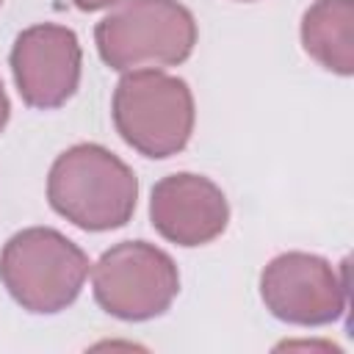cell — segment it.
<instances>
[{"label": "cell", "mask_w": 354, "mask_h": 354, "mask_svg": "<svg viewBox=\"0 0 354 354\" xmlns=\"http://www.w3.org/2000/svg\"><path fill=\"white\" fill-rule=\"evenodd\" d=\"M50 207L88 232L124 227L138 199V177L102 144L64 149L47 174Z\"/></svg>", "instance_id": "cell-1"}, {"label": "cell", "mask_w": 354, "mask_h": 354, "mask_svg": "<svg viewBox=\"0 0 354 354\" xmlns=\"http://www.w3.org/2000/svg\"><path fill=\"white\" fill-rule=\"evenodd\" d=\"M196 36L194 14L177 0H116L94 28L100 58L116 72L177 66Z\"/></svg>", "instance_id": "cell-2"}, {"label": "cell", "mask_w": 354, "mask_h": 354, "mask_svg": "<svg viewBox=\"0 0 354 354\" xmlns=\"http://www.w3.org/2000/svg\"><path fill=\"white\" fill-rule=\"evenodd\" d=\"M88 277L86 252L53 227L14 232L0 252V279L11 299L36 315L66 310Z\"/></svg>", "instance_id": "cell-3"}, {"label": "cell", "mask_w": 354, "mask_h": 354, "mask_svg": "<svg viewBox=\"0 0 354 354\" xmlns=\"http://www.w3.org/2000/svg\"><path fill=\"white\" fill-rule=\"evenodd\" d=\"M116 133L144 158H171L191 141L196 108L188 83L160 69L124 72L111 102Z\"/></svg>", "instance_id": "cell-4"}, {"label": "cell", "mask_w": 354, "mask_h": 354, "mask_svg": "<svg viewBox=\"0 0 354 354\" xmlns=\"http://www.w3.org/2000/svg\"><path fill=\"white\" fill-rule=\"evenodd\" d=\"M97 304L122 321L163 315L180 293V271L171 254L147 241H122L102 252L91 268Z\"/></svg>", "instance_id": "cell-5"}, {"label": "cell", "mask_w": 354, "mask_h": 354, "mask_svg": "<svg viewBox=\"0 0 354 354\" xmlns=\"http://www.w3.org/2000/svg\"><path fill=\"white\" fill-rule=\"evenodd\" d=\"M260 299L266 310L296 326L335 324L348 301L346 268L343 277L326 257L310 252H282L260 274Z\"/></svg>", "instance_id": "cell-6"}, {"label": "cell", "mask_w": 354, "mask_h": 354, "mask_svg": "<svg viewBox=\"0 0 354 354\" xmlns=\"http://www.w3.org/2000/svg\"><path fill=\"white\" fill-rule=\"evenodd\" d=\"M11 75L25 105L39 111L61 108L80 86L83 50L66 25L41 22L25 28L11 47Z\"/></svg>", "instance_id": "cell-7"}, {"label": "cell", "mask_w": 354, "mask_h": 354, "mask_svg": "<svg viewBox=\"0 0 354 354\" xmlns=\"http://www.w3.org/2000/svg\"><path fill=\"white\" fill-rule=\"evenodd\" d=\"M149 221L177 246H205L227 230L230 205L210 177L177 171L155 183L149 196Z\"/></svg>", "instance_id": "cell-8"}, {"label": "cell", "mask_w": 354, "mask_h": 354, "mask_svg": "<svg viewBox=\"0 0 354 354\" xmlns=\"http://www.w3.org/2000/svg\"><path fill=\"white\" fill-rule=\"evenodd\" d=\"M304 53L324 69L354 72V0H315L301 17Z\"/></svg>", "instance_id": "cell-9"}, {"label": "cell", "mask_w": 354, "mask_h": 354, "mask_svg": "<svg viewBox=\"0 0 354 354\" xmlns=\"http://www.w3.org/2000/svg\"><path fill=\"white\" fill-rule=\"evenodd\" d=\"M80 11H100V8H108V6H113L116 0H72Z\"/></svg>", "instance_id": "cell-10"}, {"label": "cell", "mask_w": 354, "mask_h": 354, "mask_svg": "<svg viewBox=\"0 0 354 354\" xmlns=\"http://www.w3.org/2000/svg\"><path fill=\"white\" fill-rule=\"evenodd\" d=\"M8 116H11V102H8L6 88H3V83H0V133H3V127L8 124Z\"/></svg>", "instance_id": "cell-11"}, {"label": "cell", "mask_w": 354, "mask_h": 354, "mask_svg": "<svg viewBox=\"0 0 354 354\" xmlns=\"http://www.w3.org/2000/svg\"><path fill=\"white\" fill-rule=\"evenodd\" d=\"M0 6H3V0H0Z\"/></svg>", "instance_id": "cell-12"}, {"label": "cell", "mask_w": 354, "mask_h": 354, "mask_svg": "<svg viewBox=\"0 0 354 354\" xmlns=\"http://www.w3.org/2000/svg\"><path fill=\"white\" fill-rule=\"evenodd\" d=\"M243 3H246V0H243Z\"/></svg>", "instance_id": "cell-13"}]
</instances>
